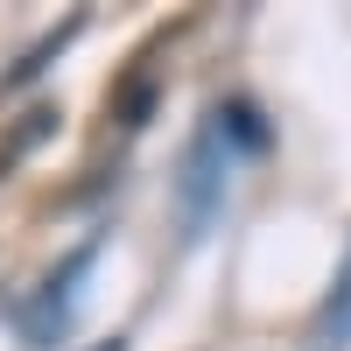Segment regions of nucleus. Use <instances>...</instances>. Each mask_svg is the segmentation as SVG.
Returning a JSON list of instances; mask_svg holds the SVG:
<instances>
[{
  "mask_svg": "<svg viewBox=\"0 0 351 351\" xmlns=\"http://www.w3.org/2000/svg\"><path fill=\"white\" fill-rule=\"evenodd\" d=\"M225 183H232V148L218 127H204L183 155V176H176V204H183V239H204V225L218 218L225 204Z\"/></svg>",
  "mask_w": 351,
  "mask_h": 351,
  "instance_id": "1",
  "label": "nucleus"
}]
</instances>
